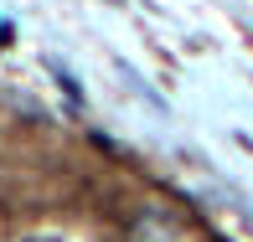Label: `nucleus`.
Returning a JSON list of instances; mask_svg holds the SVG:
<instances>
[{"label": "nucleus", "mask_w": 253, "mask_h": 242, "mask_svg": "<svg viewBox=\"0 0 253 242\" xmlns=\"http://www.w3.org/2000/svg\"><path fill=\"white\" fill-rule=\"evenodd\" d=\"M16 242H62V237H52V232H31V237H16Z\"/></svg>", "instance_id": "1"}]
</instances>
